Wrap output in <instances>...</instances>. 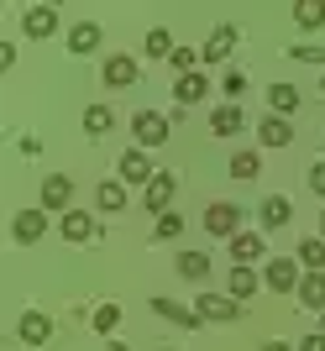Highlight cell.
Wrapping results in <instances>:
<instances>
[{
  "mask_svg": "<svg viewBox=\"0 0 325 351\" xmlns=\"http://www.w3.org/2000/svg\"><path fill=\"white\" fill-rule=\"evenodd\" d=\"M69 199H74L69 173H47L43 178V210H63V215H69Z\"/></svg>",
  "mask_w": 325,
  "mask_h": 351,
  "instance_id": "cell-6",
  "label": "cell"
},
{
  "mask_svg": "<svg viewBox=\"0 0 325 351\" xmlns=\"http://www.w3.org/2000/svg\"><path fill=\"white\" fill-rule=\"evenodd\" d=\"M289 215H294V205H289L283 194H267V199H263V226H267V231L289 226Z\"/></svg>",
  "mask_w": 325,
  "mask_h": 351,
  "instance_id": "cell-20",
  "label": "cell"
},
{
  "mask_svg": "<svg viewBox=\"0 0 325 351\" xmlns=\"http://www.w3.org/2000/svg\"><path fill=\"white\" fill-rule=\"evenodd\" d=\"M21 32H27V37H53V32H58V11H53V5H27Z\"/></svg>",
  "mask_w": 325,
  "mask_h": 351,
  "instance_id": "cell-7",
  "label": "cell"
},
{
  "mask_svg": "<svg viewBox=\"0 0 325 351\" xmlns=\"http://www.w3.org/2000/svg\"><path fill=\"white\" fill-rule=\"evenodd\" d=\"M320 236H325V215H320Z\"/></svg>",
  "mask_w": 325,
  "mask_h": 351,
  "instance_id": "cell-39",
  "label": "cell"
},
{
  "mask_svg": "<svg viewBox=\"0 0 325 351\" xmlns=\"http://www.w3.org/2000/svg\"><path fill=\"white\" fill-rule=\"evenodd\" d=\"M89 325H95L100 336H110V330H116V325H121V304H100V309H95V315H89Z\"/></svg>",
  "mask_w": 325,
  "mask_h": 351,
  "instance_id": "cell-30",
  "label": "cell"
},
{
  "mask_svg": "<svg viewBox=\"0 0 325 351\" xmlns=\"http://www.w3.org/2000/svg\"><path fill=\"white\" fill-rule=\"evenodd\" d=\"M263 283L273 293H299V257H273L263 267Z\"/></svg>",
  "mask_w": 325,
  "mask_h": 351,
  "instance_id": "cell-1",
  "label": "cell"
},
{
  "mask_svg": "<svg viewBox=\"0 0 325 351\" xmlns=\"http://www.w3.org/2000/svg\"><path fill=\"white\" fill-rule=\"evenodd\" d=\"M152 315H162L168 325H184V330H194V325H200V315H189V309L173 304V299H152Z\"/></svg>",
  "mask_w": 325,
  "mask_h": 351,
  "instance_id": "cell-21",
  "label": "cell"
},
{
  "mask_svg": "<svg viewBox=\"0 0 325 351\" xmlns=\"http://www.w3.org/2000/svg\"><path fill=\"white\" fill-rule=\"evenodd\" d=\"M320 330H325V315H320Z\"/></svg>",
  "mask_w": 325,
  "mask_h": 351,
  "instance_id": "cell-40",
  "label": "cell"
},
{
  "mask_svg": "<svg viewBox=\"0 0 325 351\" xmlns=\"http://www.w3.org/2000/svg\"><path fill=\"white\" fill-rule=\"evenodd\" d=\"M237 47V27L231 21H221V27L210 32V43H205V53H200V63H226V53Z\"/></svg>",
  "mask_w": 325,
  "mask_h": 351,
  "instance_id": "cell-8",
  "label": "cell"
},
{
  "mask_svg": "<svg viewBox=\"0 0 325 351\" xmlns=\"http://www.w3.org/2000/svg\"><path fill=\"white\" fill-rule=\"evenodd\" d=\"M110 351H132V346H121V341H116V346H110Z\"/></svg>",
  "mask_w": 325,
  "mask_h": 351,
  "instance_id": "cell-38",
  "label": "cell"
},
{
  "mask_svg": "<svg viewBox=\"0 0 325 351\" xmlns=\"http://www.w3.org/2000/svg\"><path fill=\"white\" fill-rule=\"evenodd\" d=\"M231 257L252 267L257 257H263V236H257V231H237V236H231Z\"/></svg>",
  "mask_w": 325,
  "mask_h": 351,
  "instance_id": "cell-17",
  "label": "cell"
},
{
  "mask_svg": "<svg viewBox=\"0 0 325 351\" xmlns=\"http://www.w3.org/2000/svg\"><path fill=\"white\" fill-rule=\"evenodd\" d=\"M132 132H136L142 147H162V142H168V116H158V110H136Z\"/></svg>",
  "mask_w": 325,
  "mask_h": 351,
  "instance_id": "cell-2",
  "label": "cell"
},
{
  "mask_svg": "<svg viewBox=\"0 0 325 351\" xmlns=\"http://www.w3.org/2000/svg\"><path fill=\"white\" fill-rule=\"evenodd\" d=\"M299 267L325 273V236H315V241H299Z\"/></svg>",
  "mask_w": 325,
  "mask_h": 351,
  "instance_id": "cell-27",
  "label": "cell"
},
{
  "mask_svg": "<svg viewBox=\"0 0 325 351\" xmlns=\"http://www.w3.org/2000/svg\"><path fill=\"white\" fill-rule=\"evenodd\" d=\"M16 336L27 341V346H43V341H53V320H47V315H21Z\"/></svg>",
  "mask_w": 325,
  "mask_h": 351,
  "instance_id": "cell-13",
  "label": "cell"
},
{
  "mask_svg": "<svg viewBox=\"0 0 325 351\" xmlns=\"http://www.w3.org/2000/svg\"><path fill=\"white\" fill-rule=\"evenodd\" d=\"M121 184H152V162L142 147H132V152H121Z\"/></svg>",
  "mask_w": 325,
  "mask_h": 351,
  "instance_id": "cell-9",
  "label": "cell"
},
{
  "mask_svg": "<svg viewBox=\"0 0 325 351\" xmlns=\"http://www.w3.org/2000/svg\"><path fill=\"white\" fill-rule=\"evenodd\" d=\"M178 278H189V283L210 278V257L205 252H178Z\"/></svg>",
  "mask_w": 325,
  "mask_h": 351,
  "instance_id": "cell-23",
  "label": "cell"
},
{
  "mask_svg": "<svg viewBox=\"0 0 325 351\" xmlns=\"http://www.w3.org/2000/svg\"><path fill=\"white\" fill-rule=\"evenodd\" d=\"M162 351H168V346H162Z\"/></svg>",
  "mask_w": 325,
  "mask_h": 351,
  "instance_id": "cell-41",
  "label": "cell"
},
{
  "mask_svg": "<svg viewBox=\"0 0 325 351\" xmlns=\"http://www.w3.org/2000/svg\"><path fill=\"white\" fill-rule=\"evenodd\" d=\"M294 63H320V69H325V53H320V47H294Z\"/></svg>",
  "mask_w": 325,
  "mask_h": 351,
  "instance_id": "cell-34",
  "label": "cell"
},
{
  "mask_svg": "<svg viewBox=\"0 0 325 351\" xmlns=\"http://www.w3.org/2000/svg\"><path fill=\"white\" fill-rule=\"evenodd\" d=\"M110 126H116V116H110V105H89V110H84V132H89V136H105Z\"/></svg>",
  "mask_w": 325,
  "mask_h": 351,
  "instance_id": "cell-28",
  "label": "cell"
},
{
  "mask_svg": "<svg viewBox=\"0 0 325 351\" xmlns=\"http://www.w3.org/2000/svg\"><path fill=\"white\" fill-rule=\"evenodd\" d=\"M194 315H200V320H237L241 309H237V299H221V293H200Z\"/></svg>",
  "mask_w": 325,
  "mask_h": 351,
  "instance_id": "cell-10",
  "label": "cell"
},
{
  "mask_svg": "<svg viewBox=\"0 0 325 351\" xmlns=\"http://www.w3.org/2000/svg\"><path fill=\"white\" fill-rule=\"evenodd\" d=\"M147 58H173V37H168V27L147 32Z\"/></svg>",
  "mask_w": 325,
  "mask_h": 351,
  "instance_id": "cell-29",
  "label": "cell"
},
{
  "mask_svg": "<svg viewBox=\"0 0 325 351\" xmlns=\"http://www.w3.org/2000/svg\"><path fill=\"white\" fill-rule=\"evenodd\" d=\"M100 21H79L74 32H69V53H79V58H84V53H95V47H100Z\"/></svg>",
  "mask_w": 325,
  "mask_h": 351,
  "instance_id": "cell-12",
  "label": "cell"
},
{
  "mask_svg": "<svg viewBox=\"0 0 325 351\" xmlns=\"http://www.w3.org/2000/svg\"><path fill=\"white\" fill-rule=\"evenodd\" d=\"M241 121H247V116H241L237 105H221V110L210 116V132H215V136H237V132H241Z\"/></svg>",
  "mask_w": 325,
  "mask_h": 351,
  "instance_id": "cell-25",
  "label": "cell"
},
{
  "mask_svg": "<svg viewBox=\"0 0 325 351\" xmlns=\"http://www.w3.org/2000/svg\"><path fill=\"white\" fill-rule=\"evenodd\" d=\"M294 351H325V330H320V336H304Z\"/></svg>",
  "mask_w": 325,
  "mask_h": 351,
  "instance_id": "cell-36",
  "label": "cell"
},
{
  "mask_svg": "<svg viewBox=\"0 0 325 351\" xmlns=\"http://www.w3.org/2000/svg\"><path fill=\"white\" fill-rule=\"evenodd\" d=\"M95 205L110 210V215H116V210H126V184H121V178H105L100 189H95Z\"/></svg>",
  "mask_w": 325,
  "mask_h": 351,
  "instance_id": "cell-19",
  "label": "cell"
},
{
  "mask_svg": "<svg viewBox=\"0 0 325 351\" xmlns=\"http://www.w3.org/2000/svg\"><path fill=\"white\" fill-rule=\"evenodd\" d=\"M299 304L325 315V273H304V278H299Z\"/></svg>",
  "mask_w": 325,
  "mask_h": 351,
  "instance_id": "cell-15",
  "label": "cell"
},
{
  "mask_svg": "<svg viewBox=\"0 0 325 351\" xmlns=\"http://www.w3.org/2000/svg\"><path fill=\"white\" fill-rule=\"evenodd\" d=\"M267 105H273V116H294L299 110V89L294 84H273L267 89Z\"/></svg>",
  "mask_w": 325,
  "mask_h": 351,
  "instance_id": "cell-24",
  "label": "cell"
},
{
  "mask_svg": "<svg viewBox=\"0 0 325 351\" xmlns=\"http://www.w3.org/2000/svg\"><path fill=\"white\" fill-rule=\"evenodd\" d=\"M168 63H173V73H178V79H184V73H194V63H200V53H189V47H173V58H168Z\"/></svg>",
  "mask_w": 325,
  "mask_h": 351,
  "instance_id": "cell-33",
  "label": "cell"
},
{
  "mask_svg": "<svg viewBox=\"0 0 325 351\" xmlns=\"http://www.w3.org/2000/svg\"><path fill=\"white\" fill-rule=\"evenodd\" d=\"M257 283H263V278H257L247 263H237V267H231V278H226V289H231V299H252V293H257Z\"/></svg>",
  "mask_w": 325,
  "mask_h": 351,
  "instance_id": "cell-18",
  "label": "cell"
},
{
  "mask_svg": "<svg viewBox=\"0 0 325 351\" xmlns=\"http://www.w3.org/2000/svg\"><path fill=\"white\" fill-rule=\"evenodd\" d=\"M257 136H263V147H289V142H294V132H289V121H283V116H267L263 126H257Z\"/></svg>",
  "mask_w": 325,
  "mask_h": 351,
  "instance_id": "cell-22",
  "label": "cell"
},
{
  "mask_svg": "<svg viewBox=\"0 0 325 351\" xmlns=\"http://www.w3.org/2000/svg\"><path fill=\"white\" fill-rule=\"evenodd\" d=\"M257 168H263L257 152H237V158H231V178H257Z\"/></svg>",
  "mask_w": 325,
  "mask_h": 351,
  "instance_id": "cell-31",
  "label": "cell"
},
{
  "mask_svg": "<svg viewBox=\"0 0 325 351\" xmlns=\"http://www.w3.org/2000/svg\"><path fill=\"white\" fill-rule=\"evenodd\" d=\"M173 189H178V178H173V173H152V184H147V210L168 215V205H173Z\"/></svg>",
  "mask_w": 325,
  "mask_h": 351,
  "instance_id": "cell-11",
  "label": "cell"
},
{
  "mask_svg": "<svg viewBox=\"0 0 325 351\" xmlns=\"http://www.w3.org/2000/svg\"><path fill=\"white\" fill-rule=\"evenodd\" d=\"M43 231H47V210L37 205V210H21V215L11 220V236L21 241V247H37L43 241Z\"/></svg>",
  "mask_w": 325,
  "mask_h": 351,
  "instance_id": "cell-4",
  "label": "cell"
},
{
  "mask_svg": "<svg viewBox=\"0 0 325 351\" xmlns=\"http://www.w3.org/2000/svg\"><path fill=\"white\" fill-rule=\"evenodd\" d=\"M237 226H241V210L237 205H205V231L210 236H237Z\"/></svg>",
  "mask_w": 325,
  "mask_h": 351,
  "instance_id": "cell-5",
  "label": "cell"
},
{
  "mask_svg": "<svg viewBox=\"0 0 325 351\" xmlns=\"http://www.w3.org/2000/svg\"><path fill=\"white\" fill-rule=\"evenodd\" d=\"M263 351H294V346H289V341H267Z\"/></svg>",
  "mask_w": 325,
  "mask_h": 351,
  "instance_id": "cell-37",
  "label": "cell"
},
{
  "mask_svg": "<svg viewBox=\"0 0 325 351\" xmlns=\"http://www.w3.org/2000/svg\"><path fill=\"white\" fill-rule=\"evenodd\" d=\"M178 231H184V220H178L173 210H168V215H158V231H152V236H158V241H173Z\"/></svg>",
  "mask_w": 325,
  "mask_h": 351,
  "instance_id": "cell-32",
  "label": "cell"
},
{
  "mask_svg": "<svg viewBox=\"0 0 325 351\" xmlns=\"http://www.w3.org/2000/svg\"><path fill=\"white\" fill-rule=\"evenodd\" d=\"M294 21L304 32H320L325 27V0H299V5H294Z\"/></svg>",
  "mask_w": 325,
  "mask_h": 351,
  "instance_id": "cell-26",
  "label": "cell"
},
{
  "mask_svg": "<svg viewBox=\"0 0 325 351\" xmlns=\"http://www.w3.org/2000/svg\"><path fill=\"white\" fill-rule=\"evenodd\" d=\"M205 95H210V79H205V73H184V79L173 84V100L178 105H194V100H205Z\"/></svg>",
  "mask_w": 325,
  "mask_h": 351,
  "instance_id": "cell-16",
  "label": "cell"
},
{
  "mask_svg": "<svg viewBox=\"0 0 325 351\" xmlns=\"http://www.w3.org/2000/svg\"><path fill=\"white\" fill-rule=\"evenodd\" d=\"M63 241H74V247H95V241H100V226H95V215H84V210H69V215H63Z\"/></svg>",
  "mask_w": 325,
  "mask_h": 351,
  "instance_id": "cell-3",
  "label": "cell"
},
{
  "mask_svg": "<svg viewBox=\"0 0 325 351\" xmlns=\"http://www.w3.org/2000/svg\"><path fill=\"white\" fill-rule=\"evenodd\" d=\"M310 189L325 199V162H315V168H310Z\"/></svg>",
  "mask_w": 325,
  "mask_h": 351,
  "instance_id": "cell-35",
  "label": "cell"
},
{
  "mask_svg": "<svg viewBox=\"0 0 325 351\" xmlns=\"http://www.w3.org/2000/svg\"><path fill=\"white\" fill-rule=\"evenodd\" d=\"M105 84H110V89H126V84H136V63L126 58V53L105 58Z\"/></svg>",
  "mask_w": 325,
  "mask_h": 351,
  "instance_id": "cell-14",
  "label": "cell"
}]
</instances>
